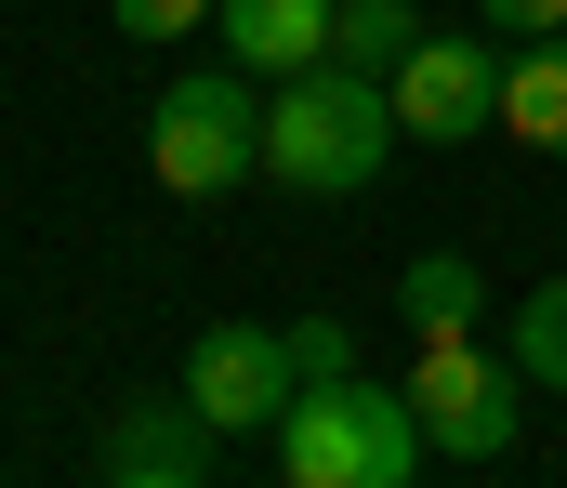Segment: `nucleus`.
<instances>
[{"mask_svg": "<svg viewBox=\"0 0 567 488\" xmlns=\"http://www.w3.org/2000/svg\"><path fill=\"white\" fill-rule=\"evenodd\" d=\"M265 463H278L290 488H410L435 449H423V423H410V383H370V370H317V383H303V396L278 409Z\"/></svg>", "mask_w": 567, "mask_h": 488, "instance_id": "obj_1", "label": "nucleus"}, {"mask_svg": "<svg viewBox=\"0 0 567 488\" xmlns=\"http://www.w3.org/2000/svg\"><path fill=\"white\" fill-rule=\"evenodd\" d=\"M396 146V93L370 66H303L265 93V185L278 198H357Z\"/></svg>", "mask_w": 567, "mask_h": 488, "instance_id": "obj_2", "label": "nucleus"}, {"mask_svg": "<svg viewBox=\"0 0 567 488\" xmlns=\"http://www.w3.org/2000/svg\"><path fill=\"white\" fill-rule=\"evenodd\" d=\"M145 172L172 198H238L265 172V106H251V66L225 53L212 80H158L145 93Z\"/></svg>", "mask_w": 567, "mask_h": 488, "instance_id": "obj_3", "label": "nucleus"}, {"mask_svg": "<svg viewBox=\"0 0 567 488\" xmlns=\"http://www.w3.org/2000/svg\"><path fill=\"white\" fill-rule=\"evenodd\" d=\"M528 370H515V343L488 356L475 330H449V343H423L410 356V423H423V449L435 463H502L515 436H528Z\"/></svg>", "mask_w": 567, "mask_h": 488, "instance_id": "obj_4", "label": "nucleus"}, {"mask_svg": "<svg viewBox=\"0 0 567 488\" xmlns=\"http://www.w3.org/2000/svg\"><path fill=\"white\" fill-rule=\"evenodd\" d=\"M502 53H515L502 27H488V40L423 27L410 66L383 80V93H396V133H410V146H475V133H502Z\"/></svg>", "mask_w": 567, "mask_h": 488, "instance_id": "obj_5", "label": "nucleus"}, {"mask_svg": "<svg viewBox=\"0 0 567 488\" xmlns=\"http://www.w3.org/2000/svg\"><path fill=\"white\" fill-rule=\"evenodd\" d=\"M225 436H278V409L303 396V343L290 330H265V318H212L198 343H185V370H172Z\"/></svg>", "mask_w": 567, "mask_h": 488, "instance_id": "obj_6", "label": "nucleus"}, {"mask_svg": "<svg viewBox=\"0 0 567 488\" xmlns=\"http://www.w3.org/2000/svg\"><path fill=\"white\" fill-rule=\"evenodd\" d=\"M225 449H238V436H225V423H212L185 383H172V396H133V409L93 436V463H106L120 488H198L212 463H225Z\"/></svg>", "mask_w": 567, "mask_h": 488, "instance_id": "obj_7", "label": "nucleus"}, {"mask_svg": "<svg viewBox=\"0 0 567 488\" xmlns=\"http://www.w3.org/2000/svg\"><path fill=\"white\" fill-rule=\"evenodd\" d=\"M330 13L343 0H225L212 27H225V53L251 80H303V66H330Z\"/></svg>", "mask_w": 567, "mask_h": 488, "instance_id": "obj_8", "label": "nucleus"}, {"mask_svg": "<svg viewBox=\"0 0 567 488\" xmlns=\"http://www.w3.org/2000/svg\"><path fill=\"white\" fill-rule=\"evenodd\" d=\"M502 133H515V146H542V159H567V27L502 53Z\"/></svg>", "mask_w": 567, "mask_h": 488, "instance_id": "obj_9", "label": "nucleus"}, {"mask_svg": "<svg viewBox=\"0 0 567 488\" xmlns=\"http://www.w3.org/2000/svg\"><path fill=\"white\" fill-rule=\"evenodd\" d=\"M396 318L423 330V343H449V330L488 318V278L462 264V251H410V278H396Z\"/></svg>", "mask_w": 567, "mask_h": 488, "instance_id": "obj_10", "label": "nucleus"}, {"mask_svg": "<svg viewBox=\"0 0 567 488\" xmlns=\"http://www.w3.org/2000/svg\"><path fill=\"white\" fill-rule=\"evenodd\" d=\"M410 40H423V13H410V0H343V13H330V66L396 80V66H410Z\"/></svg>", "mask_w": 567, "mask_h": 488, "instance_id": "obj_11", "label": "nucleus"}, {"mask_svg": "<svg viewBox=\"0 0 567 488\" xmlns=\"http://www.w3.org/2000/svg\"><path fill=\"white\" fill-rule=\"evenodd\" d=\"M515 370H528L542 396H567V278L515 291Z\"/></svg>", "mask_w": 567, "mask_h": 488, "instance_id": "obj_12", "label": "nucleus"}, {"mask_svg": "<svg viewBox=\"0 0 567 488\" xmlns=\"http://www.w3.org/2000/svg\"><path fill=\"white\" fill-rule=\"evenodd\" d=\"M225 0H106V27L120 40H185V27H212Z\"/></svg>", "mask_w": 567, "mask_h": 488, "instance_id": "obj_13", "label": "nucleus"}, {"mask_svg": "<svg viewBox=\"0 0 567 488\" xmlns=\"http://www.w3.org/2000/svg\"><path fill=\"white\" fill-rule=\"evenodd\" d=\"M290 343H303V383H317V370H357V330L343 318H290Z\"/></svg>", "mask_w": 567, "mask_h": 488, "instance_id": "obj_14", "label": "nucleus"}, {"mask_svg": "<svg viewBox=\"0 0 567 488\" xmlns=\"http://www.w3.org/2000/svg\"><path fill=\"white\" fill-rule=\"evenodd\" d=\"M475 13H488L502 40H555V27H567V0H475Z\"/></svg>", "mask_w": 567, "mask_h": 488, "instance_id": "obj_15", "label": "nucleus"}]
</instances>
